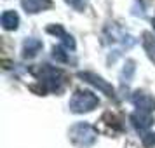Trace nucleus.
Segmentation results:
<instances>
[{"label":"nucleus","mask_w":155,"mask_h":148,"mask_svg":"<svg viewBox=\"0 0 155 148\" xmlns=\"http://www.w3.org/2000/svg\"><path fill=\"white\" fill-rule=\"evenodd\" d=\"M47 31L49 33H52V35H56L61 42H63V45L66 47V49H75V40H73V37L68 35L66 31H64L63 26H59V25H51V26H47Z\"/></svg>","instance_id":"0eeeda50"},{"label":"nucleus","mask_w":155,"mask_h":148,"mask_svg":"<svg viewBox=\"0 0 155 148\" xmlns=\"http://www.w3.org/2000/svg\"><path fill=\"white\" fill-rule=\"evenodd\" d=\"M66 4H70L73 9H77V11H82L84 9V2L82 0H66Z\"/></svg>","instance_id":"2eb2a0df"},{"label":"nucleus","mask_w":155,"mask_h":148,"mask_svg":"<svg viewBox=\"0 0 155 148\" xmlns=\"http://www.w3.org/2000/svg\"><path fill=\"white\" fill-rule=\"evenodd\" d=\"M96 138H98V131L87 122H78L70 129V140L78 148L92 146L96 143Z\"/></svg>","instance_id":"f03ea898"},{"label":"nucleus","mask_w":155,"mask_h":148,"mask_svg":"<svg viewBox=\"0 0 155 148\" xmlns=\"http://www.w3.org/2000/svg\"><path fill=\"white\" fill-rule=\"evenodd\" d=\"M78 78H82L87 84L98 87L99 91L103 92V94H106L108 98H115V89L112 87V84H108L106 80H103V78L99 77V75H96V73H92V71H80V73H78Z\"/></svg>","instance_id":"20e7f679"},{"label":"nucleus","mask_w":155,"mask_h":148,"mask_svg":"<svg viewBox=\"0 0 155 148\" xmlns=\"http://www.w3.org/2000/svg\"><path fill=\"white\" fill-rule=\"evenodd\" d=\"M38 82L44 85V91L59 92L64 85V73L59 68L49 66V64H40L38 68L33 70Z\"/></svg>","instance_id":"f257e3e1"},{"label":"nucleus","mask_w":155,"mask_h":148,"mask_svg":"<svg viewBox=\"0 0 155 148\" xmlns=\"http://www.w3.org/2000/svg\"><path fill=\"white\" fill-rule=\"evenodd\" d=\"M23 9L30 12V14H37V12H42L45 9H49L52 5L51 0H21Z\"/></svg>","instance_id":"6e6552de"},{"label":"nucleus","mask_w":155,"mask_h":148,"mask_svg":"<svg viewBox=\"0 0 155 148\" xmlns=\"http://www.w3.org/2000/svg\"><path fill=\"white\" fill-rule=\"evenodd\" d=\"M52 58H54L56 61H59V63H68V61H70L68 54L64 52V49L61 47V45H58V47H52Z\"/></svg>","instance_id":"f8f14e48"},{"label":"nucleus","mask_w":155,"mask_h":148,"mask_svg":"<svg viewBox=\"0 0 155 148\" xmlns=\"http://www.w3.org/2000/svg\"><path fill=\"white\" fill-rule=\"evenodd\" d=\"M133 71H134V61H127V66L124 68V71H122V75L126 77L127 82H129V78L133 75Z\"/></svg>","instance_id":"4468645a"},{"label":"nucleus","mask_w":155,"mask_h":148,"mask_svg":"<svg viewBox=\"0 0 155 148\" xmlns=\"http://www.w3.org/2000/svg\"><path fill=\"white\" fill-rule=\"evenodd\" d=\"M42 49V42L38 38H26L23 44V56L25 58H35Z\"/></svg>","instance_id":"1a4fd4ad"},{"label":"nucleus","mask_w":155,"mask_h":148,"mask_svg":"<svg viewBox=\"0 0 155 148\" xmlns=\"http://www.w3.org/2000/svg\"><path fill=\"white\" fill-rule=\"evenodd\" d=\"M143 47L147 51L148 58L155 63V40H153V37H152V33H148V31L143 33Z\"/></svg>","instance_id":"9b49d317"},{"label":"nucleus","mask_w":155,"mask_h":148,"mask_svg":"<svg viewBox=\"0 0 155 148\" xmlns=\"http://www.w3.org/2000/svg\"><path fill=\"white\" fill-rule=\"evenodd\" d=\"M0 21H2L4 30H16L18 25H19V16L16 14L14 11H5L0 18Z\"/></svg>","instance_id":"9d476101"},{"label":"nucleus","mask_w":155,"mask_h":148,"mask_svg":"<svg viewBox=\"0 0 155 148\" xmlns=\"http://www.w3.org/2000/svg\"><path fill=\"white\" fill-rule=\"evenodd\" d=\"M152 25H153V28H155V19H153V21H152Z\"/></svg>","instance_id":"dca6fc26"},{"label":"nucleus","mask_w":155,"mask_h":148,"mask_svg":"<svg viewBox=\"0 0 155 148\" xmlns=\"http://www.w3.org/2000/svg\"><path fill=\"white\" fill-rule=\"evenodd\" d=\"M131 124H133V127L138 133L145 136L147 131L152 127V124H153V117H152V113H148V112L136 110V112L131 115Z\"/></svg>","instance_id":"39448f33"},{"label":"nucleus","mask_w":155,"mask_h":148,"mask_svg":"<svg viewBox=\"0 0 155 148\" xmlns=\"http://www.w3.org/2000/svg\"><path fill=\"white\" fill-rule=\"evenodd\" d=\"M99 105L98 96L91 91H77L70 99V110L73 113H87Z\"/></svg>","instance_id":"7ed1b4c3"},{"label":"nucleus","mask_w":155,"mask_h":148,"mask_svg":"<svg viewBox=\"0 0 155 148\" xmlns=\"http://www.w3.org/2000/svg\"><path fill=\"white\" fill-rule=\"evenodd\" d=\"M143 138V145L147 148H150V146H153L155 145V134H150V133H147L145 136H141Z\"/></svg>","instance_id":"ddd939ff"},{"label":"nucleus","mask_w":155,"mask_h":148,"mask_svg":"<svg viewBox=\"0 0 155 148\" xmlns=\"http://www.w3.org/2000/svg\"><path fill=\"white\" fill-rule=\"evenodd\" d=\"M131 101H133L134 106H136L138 110H141V112L152 113L155 110V98L150 96V94L145 92V91H136L133 96H131Z\"/></svg>","instance_id":"423d86ee"}]
</instances>
